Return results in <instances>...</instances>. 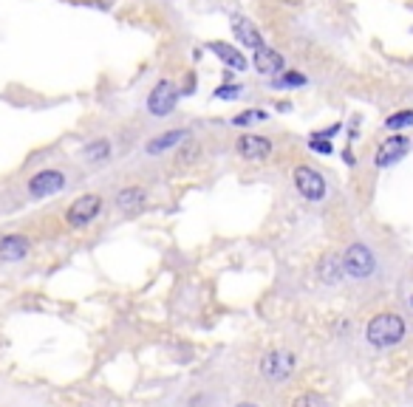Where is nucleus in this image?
I'll return each mask as SVG.
<instances>
[{"label":"nucleus","mask_w":413,"mask_h":407,"mask_svg":"<svg viewBox=\"0 0 413 407\" xmlns=\"http://www.w3.org/2000/svg\"><path fill=\"white\" fill-rule=\"evenodd\" d=\"M26 252H29V241L23 235H6V238H0V261H4V263L23 261Z\"/></svg>","instance_id":"9d476101"},{"label":"nucleus","mask_w":413,"mask_h":407,"mask_svg":"<svg viewBox=\"0 0 413 407\" xmlns=\"http://www.w3.org/2000/svg\"><path fill=\"white\" fill-rule=\"evenodd\" d=\"M295 407H326V399L320 396V393H303V396H297L295 399Z\"/></svg>","instance_id":"6ab92c4d"},{"label":"nucleus","mask_w":413,"mask_h":407,"mask_svg":"<svg viewBox=\"0 0 413 407\" xmlns=\"http://www.w3.org/2000/svg\"><path fill=\"white\" fill-rule=\"evenodd\" d=\"M385 125H388L390 130H402V127H410V125H413V111H399V113L388 116V119H385Z\"/></svg>","instance_id":"a211bd4d"},{"label":"nucleus","mask_w":413,"mask_h":407,"mask_svg":"<svg viewBox=\"0 0 413 407\" xmlns=\"http://www.w3.org/2000/svg\"><path fill=\"white\" fill-rule=\"evenodd\" d=\"M407 147H410V142H407L405 136H388V139L379 144V150H376V167H390V164H396V161L407 153Z\"/></svg>","instance_id":"6e6552de"},{"label":"nucleus","mask_w":413,"mask_h":407,"mask_svg":"<svg viewBox=\"0 0 413 407\" xmlns=\"http://www.w3.org/2000/svg\"><path fill=\"white\" fill-rule=\"evenodd\" d=\"M63 187H66V175H63L60 170H43V173H37V175L29 181V192H32L35 198L54 195V192H60Z\"/></svg>","instance_id":"0eeeda50"},{"label":"nucleus","mask_w":413,"mask_h":407,"mask_svg":"<svg viewBox=\"0 0 413 407\" xmlns=\"http://www.w3.org/2000/svg\"><path fill=\"white\" fill-rule=\"evenodd\" d=\"M266 119V113L264 111H247L244 116H238L235 119V125H249V122H264Z\"/></svg>","instance_id":"aec40b11"},{"label":"nucleus","mask_w":413,"mask_h":407,"mask_svg":"<svg viewBox=\"0 0 413 407\" xmlns=\"http://www.w3.org/2000/svg\"><path fill=\"white\" fill-rule=\"evenodd\" d=\"M255 68L261 74H278V71H283V57L264 46V49L255 51Z\"/></svg>","instance_id":"f8f14e48"},{"label":"nucleus","mask_w":413,"mask_h":407,"mask_svg":"<svg viewBox=\"0 0 413 407\" xmlns=\"http://www.w3.org/2000/svg\"><path fill=\"white\" fill-rule=\"evenodd\" d=\"M116 204H119V210L130 213V210H139L142 204H144V189L142 187H128L116 195Z\"/></svg>","instance_id":"4468645a"},{"label":"nucleus","mask_w":413,"mask_h":407,"mask_svg":"<svg viewBox=\"0 0 413 407\" xmlns=\"http://www.w3.org/2000/svg\"><path fill=\"white\" fill-rule=\"evenodd\" d=\"M295 187L309 201H320L326 195V181L314 167H297L295 170Z\"/></svg>","instance_id":"20e7f679"},{"label":"nucleus","mask_w":413,"mask_h":407,"mask_svg":"<svg viewBox=\"0 0 413 407\" xmlns=\"http://www.w3.org/2000/svg\"><path fill=\"white\" fill-rule=\"evenodd\" d=\"M312 150H317V153H331V144L323 142V139H312Z\"/></svg>","instance_id":"5701e85b"},{"label":"nucleus","mask_w":413,"mask_h":407,"mask_svg":"<svg viewBox=\"0 0 413 407\" xmlns=\"http://www.w3.org/2000/svg\"><path fill=\"white\" fill-rule=\"evenodd\" d=\"M184 136H187V130H167V133H161L159 139H153V142L147 144V153H164V150L175 147Z\"/></svg>","instance_id":"2eb2a0df"},{"label":"nucleus","mask_w":413,"mask_h":407,"mask_svg":"<svg viewBox=\"0 0 413 407\" xmlns=\"http://www.w3.org/2000/svg\"><path fill=\"white\" fill-rule=\"evenodd\" d=\"M213 51L224 60L227 68H233V71H247V57H244L238 49H233V46H227V43H213Z\"/></svg>","instance_id":"ddd939ff"},{"label":"nucleus","mask_w":413,"mask_h":407,"mask_svg":"<svg viewBox=\"0 0 413 407\" xmlns=\"http://www.w3.org/2000/svg\"><path fill=\"white\" fill-rule=\"evenodd\" d=\"M99 207H102L99 195H82V198H77L71 207H68V224L71 227H88L99 215Z\"/></svg>","instance_id":"39448f33"},{"label":"nucleus","mask_w":413,"mask_h":407,"mask_svg":"<svg viewBox=\"0 0 413 407\" xmlns=\"http://www.w3.org/2000/svg\"><path fill=\"white\" fill-rule=\"evenodd\" d=\"M306 77L303 74H283V80H278V85H303Z\"/></svg>","instance_id":"4be33fe9"},{"label":"nucleus","mask_w":413,"mask_h":407,"mask_svg":"<svg viewBox=\"0 0 413 407\" xmlns=\"http://www.w3.org/2000/svg\"><path fill=\"white\" fill-rule=\"evenodd\" d=\"M238 407H258V404H252V401H244V404H238Z\"/></svg>","instance_id":"b1692460"},{"label":"nucleus","mask_w":413,"mask_h":407,"mask_svg":"<svg viewBox=\"0 0 413 407\" xmlns=\"http://www.w3.org/2000/svg\"><path fill=\"white\" fill-rule=\"evenodd\" d=\"M343 275H345V266H343V261L337 258V255H323V261H320V280L323 283H328V286H334V283H340L343 280Z\"/></svg>","instance_id":"9b49d317"},{"label":"nucleus","mask_w":413,"mask_h":407,"mask_svg":"<svg viewBox=\"0 0 413 407\" xmlns=\"http://www.w3.org/2000/svg\"><path fill=\"white\" fill-rule=\"evenodd\" d=\"M175 99H178L175 85L164 80V82H159V85L150 91V96H147V111H150L153 116H167V113L175 108Z\"/></svg>","instance_id":"423d86ee"},{"label":"nucleus","mask_w":413,"mask_h":407,"mask_svg":"<svg viewBox=\"0 0 413 407\" xmlns=\"http://www.w3.org/2000/svg\"><path fill=\"white\" fill-rule=\"evenodd\" d=\"M238 153L244 158H249V161H264L272 153V144L264 136H241L238 139Z\"/></svg>","instance_id":"1a4fd4ad"},{"label":"nucleus","mask_w":413,"mask_h":407,"mask_svg":"<svg viewBox=\"0 0 413 407\" xmlns=\"http://www.w3.org/2000/svg\"><path fill=\"white\" fill-rule=\"evenodd\" d=\"M295 370V353L289 351H269L264 359H261V373L272 382H283L289 379Z\"/></svg>","instance_id":"7ed1b4c3"},{"label":"nucleus","mask_w":413,"mask_h":407,"mask_svg":"<svg viewBox=\"0 0 413 407\" xmlns=\"http://www.w3.org/2000/svg\"><path fill=\"white\" fill-rule=\"evenodd\" d=\"M233 29H235V37H238L241 43L252 46L255 51H258V49H264V40H261V35H258V32H255V29H252L247 20H235V23H233Z\"/></svg>","instance_id":"dca6fc26"},{"label":"nucleus","mask_w":413,"mask_h":407,"mask_svg":"<svg viewBox=\"0 0 413 407\" xmlns=\"http://www.w3.org/2000/svg\"><path fill=\"white\" fill-rule=\"evenodd\" d=\"M82 156H85V161H105L108 156H111V144L108 142H91L85 150H82Z\"/></svg>","instance_id":"f3484780"},{"label":"nucleus","mask_w":413,"mask_h":407,"mask_svg":"<svg viewBox=\"0 0 413 407\" xmlns=\"http://www.w3.org/2000/svg\"><path fill=\"white\" fill-rule=\"evenodd\" d=\"M365 339L374 348H390V345L405 339V320L399 314H393V311L376 314L365 328Z\"/></svg>","instance_id":"f257e3e1"},{"label":"nucleus","mask_w":413,"mask_h":407,"mask_svg":"<svg viewBox=\"0 0 413 407\" xmlns=\"http://www.w3.org/2000/svg\"><path fill=\"white\" fill-rule=\"evenodd\" d=\"M238 91H241L238 85H221V88L216 91V96H218V99H235V96H238Z\"/></svg>","instance_id":"412c9836"},{"label":"nucleus","mask_w":413,"mask_h":407,"mask_svg":"<svg viewBox=\"0 0 413 407\" xmlns=\"http://www.w3.org/2000/svg\"><path fill=\"white\" fill-rule=\"evenodd\" d=\"M343 266H345V275H351L357 280H365L376 272V261L365 244H351L343 255Z\"/></svg>","instance_id":"f03ea898"}]
</instances>
